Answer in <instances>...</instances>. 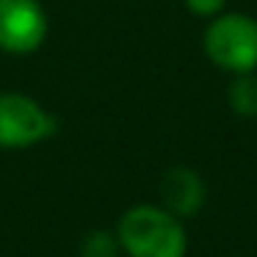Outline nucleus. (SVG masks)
I'll list each match as a JSON object with an SVG mask.
<instances>
[{
    "label": "nucleus",
    "mask_w": 257,
    "mask_h": 257,
    "mask_svg": "<svg viewBox=\"0 0 257 257\" xmlns=\"http://www.w3.org/2000/svg\"><path fill=\"white\" fill-rule=\"evenodd\" d=\"M119 246L127 257H185L188 232L180 216L158 205H136L119 218Z\"/></svg>",
    "instance_id": "f257e3e1"
},
{
    "label": "nucleus",
    "mask_w": 257,
    "mask_h": 257,
    "mask_svg": "<svg viewBox=\"0 0 257 257\" xmlns=\"http://www.w3.org/2000/svg\"><path fill=\"white\" fill-rule=\"evenodd\" d=\"M205 56L229 75L257 69V20L249 14H216L202 36Z\"/></svg>",
    "instance_id": "f03ea898"
},
{
    "label": "nucleus",
    "mask_w": 257,
    "mask_h": 257,
    "mask_svg": "<svg viewBox=\"0 0 257 257\" xmlns=\"http://www.w3.org/2000/svg\"><path fill=\"white\" fill-rule=\"evenodd\" d=\"M56 133V119L28 94L0 91V147L23 150Z\"/></svg>",
    "instance_id": "7ed1b4c3"
},
{
    "label": "nucleus",
    "mask_w": 257,
    "mask_h": 257,
    "mask_svg": "<svg viewBox=\"0 0 257 257\" xmlns=\"http://www.w3.org/2000/svg\"><path fill=\"white\" fill-rule=\"evenodd\" d=\"M47 39V14L39 0H0V50L28 56Z\"/></svg>",
    "instance_id": "20e7f679"
},
{
    "label": "nucleus",
    "mask_w": 257,
    "mask_h": 257,
    "mask_svg": "<svg viewBox=\"0 0 257 257\" xmlns=\"http://www.w3.org/2000/svg\"><path fill=\"white\" fill-rule=\"evenodd\" d=\"M161 196L166 210H172L180 218H188L205 205V183L194 169L174 166L161 180Z\"/></svg>",
    "instance_id": "39448f33"
},
{
    "label": "nucleus",
    "mask_w": 257,
    "mask_h": 257,
    "mask_svg": "<svg viewBox=\"0 0 257 257\" xmlns=\"http://www.w3.org/2000/svg\"><path fill=\"white\" fill-rule=\"evenodd\" d=\"M227 102L232 108V113L243 119L257 116V75L254 72H238L232 75L227 86Z\"/></svg>",
    "instance_id": "423d86ee"
},
{
    "label": "nucleus",
    "mask_w": 257,
    "mask_h": 257,
    "mask_svg": "<svg viewBox=\"0 0 257 257\" xmlns=\"http://www.w3.org/2000/svg\"><path fill=\"white\" fill-rule=\"evenodd\" d=\"M119 238L111 232H91L83 240V257H116L119 254Z\"/></svg>",
    "instance_id": "0eeeda50"
},
{
    "label": "nucleus",
    "mask_w": 257,
    "mask_h": 257,
    "mask_svg": "<svg viewBox=\"0 0 257 257\" xmlns=\"http://www.w3.org/2000/svg\"><path fill=\"white\" fill-rule=\"evenodd\" d=\"M224 6H227V0H185V9L191 14H196V17H210V20L216 14H221Z\"/></svg>",
    "instance_id": "6e6552de"
}]
</instances>
